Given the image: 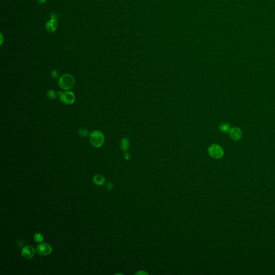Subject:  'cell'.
Wrapping results in <instances>:
<instances>
[{
    "label": "cell",
    "instance_id": "6da1fadb",
    "mask_svg": "<svg viewBox=\"0 0 275 275\" xmlns=\"http://www.w3.org/2000/svg\"><path fill=\"white\" fill-rule=\"evenodd\" d=\"M58 84L59 87L63 89H71L74 86L75 80L72 75L64 74L60 77Z\"/></svg>",
    "mask_w": 275,
    "mask_h": 275
},
{
    "label": "cell",
    "instance_id": "7a4b0ae2",
    "mask_svg": "<svg viewBox=\"0 0 275 275\" xmlns=\"http://www.w3.org/2000/svg\"><path fill=\"white\" fill-rule=\"evenodd\" d=\"M90 141L93 146L98 148L103 145L104 136L103 134L99 131H95L90 135Z\"/></svg>",
    "mask_w": 275,
    "mask_h": 275
},
{
    "label": "cell",
    "instance_id": "3957f363",
    "mask_svg": "<svg viewBox=\"0 0 275 275\" xmlns=\"http://www.w3.org/2000/svg\"><path fill=\"white\" fill-rule=\"evenodd\" d=\"M57 94L59 96L60 100L63 103L67 105H71L74 103L75 100V96L74 94L71 91H57Z\"/></svg>",
    "mask_w": 275,
    "mask_h": 275
},
{
    "label": "cell",
    "instance_id": "277c9868",
    "mask_svg": "<svg viewBox=\"0 0 275 275\" xmlns=\"http://www.w3.org/2000/svg\"><path fill=\"white\" fill-rule=\"evenodd\" d=\"M208 152L211 157L219 159L223 156L224 150L219 145L214 144L211 145L208 149Z\"/></svg>",
    "mask_w": 275,
    "mask_h": 275
},
{
    "label": "cell",
    "instance_id": "5b68a950",
    "mask_svg": "<svg viewBox=\"0 0 275 275\" xmlns=\"http://www.w3.org/2000/svg\"><path fill=\"white\" fill-rule=\"evenodd\" d=\"M52 248L49 243L43 242L38 244L36 247L37 253L41 256H46L51 254Z\"/></svg>",
    "mask_w": 275,
    "mask_h": 275
},
{
    "label": "cell",
    "instance_id": "8992f818",
    "mask_svg": "<svg viewBox=\"0 0 275 275\" xmlns=\"http://www.w3.org/2000/svg\"><path fill=\"white\" fill-rule=\"evenodd\" d=\"M35 250L31 246H26L21 249V254L26 259L31 258L35 255Z\"/></svg>",
    "mask_w": 275,
    "mask_h": 275
},
{
    "label": "cell",
    "instance_id": "52a82bcc",
    "mask_svg": "<svg viewBox=\"0 0 275 275\" xmlns=\"http://www.w3.org/2000/svg\"><path fill=\"white\" fill-rule=\"evenodd\" d=\"M229 132L231 138L234 141L239 140L242 136V132L241 130L236 127L230 129Z\"/></svg>",
    "mask_w": 275,
    "mask_h": 275
},
{
    "label": "cell",
    "instance_id": "ba28073f",
    "mask_svg": "<svg viewBox=\"0 0 275 275\" xmlns=\"http://www.w3.org/2000/svg\"><path fill=\"white\" fill-rule=\"evenodd\" d=\"M93 182L98 186H102L105 183V178L100 174L96 175L93 177Z\"/></svg>",
    "mask_w": 275,
    "mask_h": 275
},
{
    "label": "cell",
    "instance_id": "9c48e42d",
    "mask_svg": "<svg viewBox=\"0 0 275 275\" xmlns=\"http://www.w3.org/2000/svg\"><path fill=\"white\" fill-rule=\"evenodd\" d=\"M57 22L55 19L52 18L50 21H48L47 24V30L50 32H53L57 28Z\"/></svg>",
    "mask_w": 275,
    "mask_h": 275
},
{
    "label": "cell",
    "instance_id": "30bf717a",
    "mask_svg": "<svg viewBox=\"0 0 275 275\" xmlns=\"http://www.w3.org/2000/svg\"><path fill=\"white\" fill-rule=\"evenodd\" d=\"M130 146V141L127 138H124L122 140V143L121 145V149L122 150L125 152L129 149Z\"/></svg>",
    "mask_w": 275,
    "mask_h": 275
},
{
    "label": "cell",
    "instance_id": "8fae6325",
    "mask_svg": "<svg viewBox=\"0 0 275 275\" xmlns=\"http://www.w3.org/2000/svg\"><path fill=\"white\" fill-rule=\"evenodd\" d=\"M219 129L220 131L223 132H227L230 130V126L227 123H222L219 126Z\"/></svg>",
    "mask_w": 275,
    "mask_h": 275
},
{
    "label": "cell",
    "instance_id": "7c38bea8",
    "mask_svg": "<svg viewBox=\"0 0 275 275\" xmlns=\"http://www.w3.org/2000/svg\"><path fill=\"white\" fill-rule=\"evenodd\" d=\"M33 239L36 241V242L40 243V242H42L43 241L44 237H43V235L41 233H37L34 235Z\"/></svg>",
    "mask_w": 275,
    "mask_h": 275
},
{
    "label": "cell",
    "instance_id": "4fadbf2b",
    "mask_svg": "<svg viewBox=\"0 0 275 275\" xmlns=\"http://www.w3.org/2000/svg\"><path fill=\"white\" fill-rule=\"evenodd\" d=\"M88 133H89V132H88V130L85 129V128H82V129H81L79 130L80 135L82 136L83 137L87 136L88 135Z\"/></svg>",
    "mask_w": 275,
    "mask_h": 275
},
{
    "label": "cell",
    "instance_id": "5bb4252c",
    "mask_svg": "<svg viewBox=\"0 0 275 275\" xmlns=\"http://www.w3.org/2000/svg\"><path fill=\"white\" fill-rule=\"evenodd\" d=\"M47 96L51 99H55L57 96V95L55 91L50 90L47 93Z\"/></svg>",
    "mask_w": 275,
    "mask_h": 275
},
{
    "label": "cell",
    "instance_id": "9a60e30c",
    "mask_svg": "<svg viewBox=\"0 0 275 275\" xmlns=\"http://www.w3.org/2000/svg\"><path fill=\"white\" fill-rule=\"evenodd\" d=\"M105 188H106V189L107 190H111L112 189V188H113V186H112V184H111L110 183H107V184H106Z\"/></svg>",
    "mask_w": 275,
    "mask_h": 275
},
{
    "label": "cell",
    "instance_id": "2e32d148",
    "mask_svg": "<svg viewBox=\"0 0 275 275\" xmlns=\"http://www.w3.org/2000/svg\"><path fill=\"white\" fill-rule=\"evenodd\" d=\"M52 76L54 78H57L59 76V73L57 71H53L52 72Z\"/></svg>",
    "mask_w": 275,
    "mask_h": 275
},
{
    "label": "cell",
    "instance_id": "e0dca14e",
    "mask_svg": "<svg viewBox=\"0 0 275 275\" xmlns=\"http://www.w3.org/2000/svg\"><path fill=\"white\" fill-rule=\"evenodd\" d=\"M136 275H145V274H147L146 272H143V271H141V272H138V273L136 274Z\"/></svg>",
    "mask_w": 275,
    "mask_h": 275
},
{
    "label": "cell",
    "instance_id": "ac0fdd59",
    "mask_svg": "<svg viewBox=\"0 0 275 275\" xmlns=\"http://www.w3.org/2000/svg\"><path fill=\"white\" fill-rule=\"evenodd\" d=\"M125 157L126 159H130V154H129V153H127L125 154Z\"/></svg>",
    "mask_w": 275,
    "mask_h": 275
},
{
    "label": "cell",
    "instance_id": "d6986e66",
    "mask_svg": "<svg viewBox=\"0 0 275 275\" xmlns=\"http://www.w3.org/2000/svg\"><path fill=\"white\" fill-rule=\"evenodd\" d=\"M46 0H37V1L40 3H43Z\"/></svg>",
    "mask_w": 275,
    "mask_h": 275
}]
</instances>
